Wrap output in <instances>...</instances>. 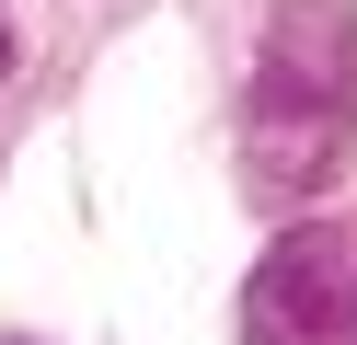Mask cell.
<instances>
[{
    "instance_id": "6da1fadb",
    "label": "cell",
    "mask_w": 357,
    "mask_h": 345,
    "mask_svg": "<svg viewBox=\"0 0 357 345\" xmlns=\"http://www.w3.org/2000/svg\"><path fill=\"white\" fill-rule=\"evenodd\" d=\"M357 127V23L346 0H277L242 81V184L277 207L323 196Z\"/></svg>"
},
{
    "instance_id": "3957f363",
    "label": "cell",
    "mask_w": 357,
    "mask_h": 345,
    "mask_svg": "<svg viewBox=\"0 0 357 345\" xmlns=\"http://www.w3.org/2000/svg\"><path fill=\"white\" fill-rule=\"evenodd\" d=\"M0 69H12V35H0Z\"/></svg>"
},
{
    "instance_id": "7a4b0ae2",
    "label": "cell",
    "mask_w": 357,
    "mask_h": 345,
    "mask_svg": "<svg viewBox=\"0 0 357 345\" xmlns=\"http://www.w3.org/2000/svg\"><path fill=\"white\" fill-rule=\"evenodd\" d=\"M242 345H357V230H288L242 276Z\"/></svg>"
}]
</instances>
